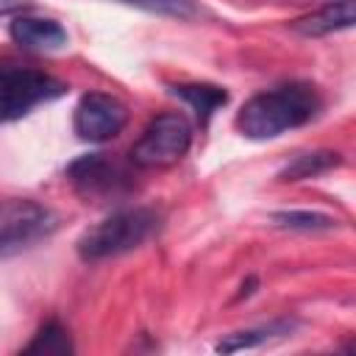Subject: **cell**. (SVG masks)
<instances>
[{"label": "cell", "instance_id": "1", "mask_svg": "<svg viewBox=\"0 0 356 356\" xmlns=\"http://www.w3.org/2000/svg\"><path fill=\"white\" fill-rule=\"evenodd\" d=\"M320 108L314 86L292 81L270 92L253 95L236 114L234 125L248 139H273L289 128L306 125Z\"/></svg>", "mask_w": 356, "mask_h": 356}, {"label": "cell", "instance_id": "2", "mask_svg": "<svg viewBox=\"0 0 356 356\" xmlns=\"http://www.w3.org/2000/svg\"><path fill=\"white\" fill-rule=\"evenodd\" d=\"M161 228V217L153 209H122L100 220L97 225L86 228L75 248L83 261H100L120 253H128L139 245H145L150 236H156Z\"/></svg>", "mask_w": 356, "mask_h": 356}, {"label": "cell", "instance_id": "3", "mask_svg": "<svg viewBox=\"0 0 356 356\" xmlns=\"http://www.w3.org/2000/svg\"><path fill=\"white\" fill-rule=\"evenodd\" d=\"M56 214L31 197L0 200V259L19 256L56 231Z\"/></svg>", "mask_w": 356, "mask_h": 356}, {"label": "cell", "instance_id": "4", "mask_svg": "<svg viewBox=\"0 0 356 356\" xmlns=\"http://www.w3.org/2000/svg\"><path fill=\"white\" fill-rule=\"evenodd\" d=\"M192 145V125L181 111H164L147 122L136 145L131 147V161L142 170H161L178 164Z\"/></svg>", "mask_w": 356, "mask_h": 356}, {"label": "cell", "instance_id": "5", "mask_svg": "<svg viewBox=\"0 0 356 356\" xmlns=\"http://www.w3.org/2000/svg\"><path fill=\"white\" fill-rule=\"evenodd\" d=\"M64 89L67 86L58 78L42 70L0 61V122L25 117L39 103H47L64 95Z\"/></svg>", "mask_w": 356, "mask_h": 356}, {"label": "cell", "instance_id": "6", "mask_svg": "<svg viewBox=\"0 0 356 356\" xmlns=\"http://www.w3.org/2000/svg\"><path fill=\"white\" fill-rule=\"evenodd\" d=\"M72 189L89 203H108L131 189V172L106 153H86L67 167Z\"/></svg>", "mask_w": 356, "mask_h": 356}, {"label": "cell", "instance_id": "7", "mask_svg": "<svg viewBox=\"0 0 356 356\" xmlns=\"http://www.w3.org/2000/svg\"><path fill=\"white\" fill-rule=\"evenodd\" d=\"M128 122V108L120 97L106 92H89L78 100L72 128L83 142H108Z\"/></svg>", "mask_w": 356, "mask_h": 356}, {"label": "cell", "instance_id": "8", "mask_svg": "<svg viewBox=\"0 0 356 356\" xmlns=\"http://www.w3.org/2000/svg\"><path fill=\"white\" fill-rule=\"evenodd\" d=\"M8 33L22 50L31 53H53L67 44V31L47 17H28V14L14 17Z\"/></svg>", "mask_w": 356, "mask_h": 356}, {"label": "cell", "instance_id": "9", "mask_svg": "<svg viewBox=\"0 0 356 356\" xmlns=\"http://www.w3.org/2000/svg\"><path fill=\"white\" fill-rule=\"evenodd\" d=\"M353 25V0H334L323 8H317L309 17H300L292 22V31L303 36H325L334 31H345Z\"/></svg>", "mask_w": 356, "mask_h": 356}, {"label": "cell", "instance_id": "10", "mask_svg": "<svg viewBox=\"0 0 356 356\" xmlns=\"http://www.w3.org/2000/svg\"><path fill=\"white\" fill-rule=\"evenodd\" d=\"M170 92L195 108L200 125H209L211 114L228 103V92L214 83H178V86H170Z\"/></svg>", "mask_w": 356, "mask_h": 356}, {"label": "cell", "instance_id": "11", "mask_svg": "<svg viewBox=\"0 0 356 356\" xmlns=\"http://www.w3.org/2000/svg\"><path fill=\"white\" fill-rule=\"evenodd\" d=\"M342 159L334 150H314V153H300L292 161H286L278 170V181H303V178H317L337 167Z\"/></svg>", "mask_w": 356, "mask_h": 356}, {"label": "cell", "instance_id": "12", "mask_svg": "<svg viewBox=\"0 0 356 356\" xmlns=\"http://www.w3.org/2000/svg\"><path fill=\"white\" fill-rule=\"evenodd\" d=\"M292 331V323L289 320H278V323H270V325H261V328H250V331H236V334H228L225 339L217 342V350L222 353H231V350H242V348H256L267 339H275V337H284Z\"/></svg>", "mask_w": 356, "mask_h": 356}, {"label": "cell", "instance_id": "13", "mask_svg": "<svg viewBox=\"0 0 356 356\" xmlns=\"http://www.w3.org/2000/svg\"><path fill=\"white\" fill-rule=\"evenodd\" d=\"M25 353H72L67 328L58 323H44L36 331V337L25 345Z\"/></svg>", "mask_w": 356, "mask_h": 356}, {"label": "cell", "instance_id": "14", "mask_svg": "<svg viewBox=\"0 0 356 356\" xmlns=\"http://www.w3.org/2000/svg\"><path fill=\"white\" fill-rule=\"evenodd\" d=\"M134 8H142L147 14H159V17H172V19H192L197 17V3L195 0H117Z\"/></svg>", "mask_w": 356, "mask_h": 356}, {"label": "cell", "instance_id": "15", "mask_svg": "<svg viewBox=\"0 0 356 356\" xmlns=\"http://www.w3.org/2000/svg\"><path fill=\"white\" fill-rule=\"evenodd\" d=\"M273 222L278 228H292V231H323V228H334L337 220L320 211H278L273 214Z\"/></svg>", "mask_w": 356, "mask_h": 356}, {"label": "cell", "instance_id": "16", "mask_svg": "<svg viewBox=\"0 0 356 356\" xmlns=\"http://www.w3.org/2000/svg\"><path fill=\"white\" fill-rule=\"evenodd\" d=\"M28 6H31L28 0H0V14H11V11L28 8Z\"/></svg>", "mask_w": 356, "mask_h": 356}]
</instances>
